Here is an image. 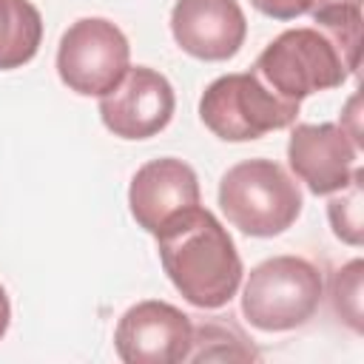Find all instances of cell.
<instances>
[{
	"label": "cell",
	"instance_id": "obj_1",
	"mask_svg": "<svg viewBox=\"0 0 364 364\" xmlns=\"http://www.w3.org/2000/svg\"><path fill=\"white\" fill-rule=\"evenodd\" d=\"M159 262L185 301L202 310L225 307L242 284V259L222 222L193 205L156 233Z\"/></svg>",
	"mask_w": 364,
	"mask_h": 364
},
{
	"label": "cell",
	"instance_id": "obj_2",
	"mask_svg": "<svg viewBox=\"0 0 364 364\" xmlns=\"http://www.w3.org/2000/svg\"><path fill=\"white\" fill-rule=\"evenodd\" d=\"M358 63L321 28H287L256 57V77L282 100L301 102L316 91L338 88Z\"/></svg>",
	"mask_w": 364,
	"mask_h": 364
},
{
	"label": "cell",
	"instance_id": "obj_3",
	"mask_svg": "<svg viewBox=\"0 0 364 364\" xmlns=\"http://www.w3.org/2000/svg\"><path fill=\"white\" fill-rule=\"evenodd\" d=\"M219 208L247 236H279L301 213V191L273 159H245L219 179Z\"/></svg>",
	"mask_w": 364,
	"mask_h": 364
},
{
	"label": "cell",
	"instance_id": "obj_4",
	"mask_svg": "<svg viewBox=\"0 0 364 364\" xmlns=\"http://www.w3.org/2000/svg\"><path fill=\"white\" fill-rule=\"evenodd\" d=\"M321 273L301 256H273L256 264L242 290L245 318L264 333L301 327L321 301Z\"/></svg>",
	"mask_w": 364,
	"mask_h": 364
},
{
	"label": "cell",
	"instance_id": "obj_5",
	"mask_svg": "<svg viewBox=\"0 0 364 364\" xmlns=\"http://www.w3.org/2000/svg\"><path fill=\"white\" fill-rule=\"evenodd\" d=\"M199 117L219 139L247 142L264 136L267 131L293 125L299 117V102L273 94L256 77V71H242L225 74L205 88Z\"/></svg>",
	"mask_w": 364,
	"mask_h": 364
},
{
	"label": "cell",
	"instance_id": "obj_6",
	"mask_svg": "<svg viewBox=\"0 0 364 364\" xmlns=\"http://www.w3.org/2000/svg\"><path fill=\"white\" fill-rule=\"evenodd\" d=\"M128 37L105 17H82L65 28L57 46V74L68 91L102 97L128 71Z\"/></svg>",
	"mask_w": 364,
	"mask_h": 364
},
{
	"label": "cell",
	"instance_id": "obj_7",
	"mask_svg": "<svg viewBox=\"0 0 364 364\" xmlns=\"http://www.w3.org/2000/svg\"><path fill=\"white\" fill-rule=\"evenodd\" d=\"M191 338H193L191 316L159 299H145L128 307L114 330V347L125 364L188 361Z\"/></svg>",
	"mask_w": 364,
	"mask_h": 364
},
{
	"label": "cell",
	"instance_id": "obj_8",
	"mask_svg": "<svg viewBox=\"0 0 364 364\" xmlns=\"http://www.w3.org/2000/svg\"><path fill=\"white\" fill-rule=\"evenodd\" d=\"M176 108L173 85L165 74L136 65L122 74V80L100 97L102 125L122 139H148L168 128Z\"/></svg>",
	"mask_w": 364,
	"mask_h": 364
},
{
	"label": "cell",
	"instance_id": "obj_9",
	"mask_svg": "<svg viewBox=\"0 0 364 364\" xmlns=\"http://www.w3.org/2000/svg\"><path fill=\"white\" fill-rule=\"evenodd\" d=\"M358 145L336 122H301L287 142V162L293 173L316 196H330L347 188L358 168Z\"/></svg>",
	"mask_w": 364,
	"mask_h": 364
},
{
	"label": "cell",
	"instance_id": "obj_10",
	"mask_svg": "<svg viewBox=\"0 0 364 364\" xmlns=\"http://www.w3.org/2000/svg\"><path fill=\"white\" fill-rule=\"evenodd\" d=\"M171 34L185 54L219 63L242 48L247 20L236 0H176L171 9Z\"/></svg>",
	"mask_w": 364,
	"mask_h": 364
},
{
	"label": "cell",
	"instance_id": "obj_11",
	"mask_svg": "<svg viewBox=\"0 0 364 364\" xmlns=\"http://www.w3.org/2000/svg\"><path fill=\"white\" fill-rule=\"evenodd\" d=\"M193 205H199L196 171L176 156L151 159L131 179V188H128L131 216L151 236L176 213Z\"/></svg>",
	"mask_w": 364,
	"mask_h": 364
},
{
	"label": "cell",
	"instance_id": "obj_12",
	"mask_svg": "<svg viewBox=\"0 0 364 364\" xmlns=\"http://www.w3.org/2000/svg\"><path fill=\"white\" fill-rule=\"evenodd\" d=\"M43 43V17L31 0H0V71L34 60Z\"/></svg>",
	"mask_w": 364,
	"mask_h": 364
},
{
	"label": "cell",
	"instance_id": "obj_13",
	"mask_svg": "<svg viewBox=\"0 0 364 364\" xmlns=\"http://www.w3.org/2000/svg\"><path fill=\"white\" fill-rule=\"evenodd\" d=\"M259 353L247 336L225 318H208L193 327L188 361H256Z\"/></svg>",
	"mask_w": 364,
	"mask_h": 364
},
{
	"label": "cell",
	"instance_id": "obj_14",
	"mask_svg": "<svg viewBox=\"0 0 364 364\" xmlns=\"http://www.w3.org/2000/svg\"><path fill=\"white\" fill-rule=\"evenodd\" d=\"M316 28L330 34L347 57L358 63L361 54V0H310Z\"/></svg>",
	"mask_w": 364,
	"mask_h": 364
},
{
	"label": "cell",
	"instance_id": "obj_15",
	"mask_svg": "<svg viewBox=\"0 0 364 364\" xmlns=\"http://www.w3.org/2000/svg\"><path fill=\"white\" fill-rule=\"evenodd\" d=\"M361 179H364V171L355 168L347 188H341L338 196H333L327 202V216H330V225H333V233L358 247L364 242V219H361Z\"/></svg>",
	"mask_w": 364,
	"mask_h": 364
},
{
	"label": "cell",
	"instance_id": "obj_16",
	"mask_svg": "<svg viewBox=\"0 0 364 364\" xmlns=\"http://www.w3.org/2000/svg\"><path fill=\"white\" fill-rule=\"evenodd\" d=\"M361 276H364V262L361 259H353V262L341 264L333 273V282H330L333 310L355 333L364 330V321H361Z\"/></svg>",
	"mask_w": 364,
	"mask_h": 364
},
{
	"label": "cell",
	"instance_id": "obj_17",
	"mask_svg": "<svg viewBox=\"0 0 364 364\" xmlns=\"http://www.w3.org/2000/svg\"><path fill=\"white\" fill-rule=\"evenodd\" d=\"M250 6L273 20H296L310 11V0H250Z\"/></svg>",
	"mask_w": 364,
	"mask_h": 364
},
{
	"label": "cell",
	"instance_id": "obj_18",
	"mask_svg": "<svg viewBox=\"0 0 364 364\" xmlns=\"http://www.w3.org/2000/svg\"><path fill=\"white\" fill-rule=\"evenodd\" d=\"M344 119L350 122V125H341L344 131H347V136L361 148L364 145V139H361V128H358V94H353L350 97V102H347V108H344Z\"/></svg>",
	"mask_w": 364,
	"mask_h": 364
},
{
	"label": "cell",
	"instance_id": "obj_19",
	"mask_svg": "<svg viewBox=\"0 0 364 364\" xmlns=\"http://www.w3.org/2000/svg\"><path fill=\"white\" fill-rule=\"evenodd\" d=\"M9 321H11V304H9V296H6V290L0 284V338L9 330Z\"/></svg>",
	"mask_w": 364,
	"mask_h": 364
}]
</instances>
